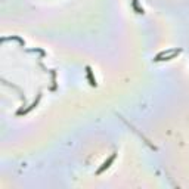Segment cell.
I'll return each instance as SVG.
<instances>
[{
  "label": "cell",
  "mask_w": 189,
  "mask_h": 189,
  "mask_svg": "<svg viewBox=\"0 0 189 189\" xmlns=\"http://www.w3.org/2000/svg\"><path fill=\"white\" fill-rule=\"evenodd\" d=\"M114 158H115V154L109 157V160H108V161H106V163H105V164H103V166H102V167H101V168L98 170V175H99V173H102V171H103L105 168H108V167H109V164H111V163L114 161Z\"/></svg>",
  "instance_id": "1"
},
{
  "label": "cell",
  "mask_w": 189,
  "mask_h": 189,
  "mask_svg": "<svg viewBox=\"0 0 189 189\" xmlns=\"http://www.w3.org/2000/svg\"><path fill=\"white\" fill-rule=\"evenodd\" d=\"M87 75H89V78H90V84H92V86H96V81L92 78V71H90V68H87Z\"/></svg>",
  "instance_id": "2"
}]
</instances>
